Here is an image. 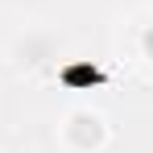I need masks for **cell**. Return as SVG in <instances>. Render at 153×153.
<instances>
[{
  "mask_svg": "<svg viewBox=\"0 0 153 153\" xmlns=\"http://www.w3.org/2000/svg\"><path fill=\"white\" fill-rule=\"evenodd\" d=\"M54 137H58V145L66 153H103L112 145L116 128L108 120V112H100L95 103H71V108L58 116Z\"/></svg>",
  "mask_w": 153,
  "mask_h": 153,
  "instance_id": "2",
  "label": "cell"
},
{
  "mask_svg": "<svg viewBox=\"0 0 153 153\" xmlns=\"http://www.w3.org/2000/svg\"><path fill=\"white\" fill-rule=\"evenodd\" d=\"M66 54V37L50 25H29L21 29L8 50H4V62L13 75H50L58 66V58Z\"/></svg>",
  "mask_w": 153,
  "mask_h": 153,
  "instance_id": "1",
  "label": "cell"
},
{
  "mask_svg": "<svg viewBox=\"0 0 153 153\" xmlns=\"http://www.w3.org/2000/svg\"><path fill=\"white\" fill-rule=\"evenodd\" d=\"M50 75H54V83L62 79L71 91H91V87H103V79H108L95 62H83V58H75V54H62Z\"/></svg>",
  "mask_w": 153,
  "mask_h": 153,
  "instance_id": "3",
  "label": "cell"
},
{
  "mask_svg": "<svg viewBox=\"0 0 153 153\" xmlns=\"http://www.w3.org/2000/svg\"><path fill=\"white\" fill-rule=\"evenodd\" d=\"M137 50H141L145 62H153V21H149V25H141V33H137Z\"/></svg>",
  "mask_w": 153,
  "mask_h": 153,
  "instance_id": "4",
  "label": "cell"
}]
</instances>
